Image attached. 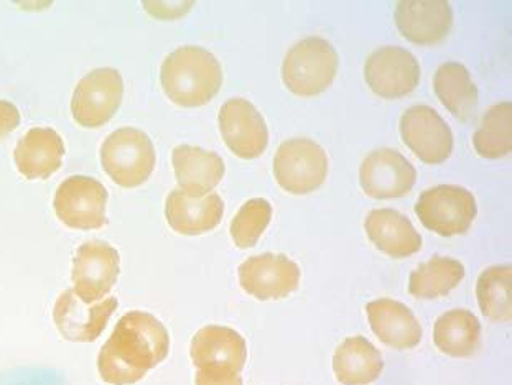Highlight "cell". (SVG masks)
<instances>
[{
	"label": "cell",
	"mask_w": 512,
	"mask_h": 385,
	"mask_svg": "<svg viewBox=\"0 0 512 385\" xmlns=\"http://www.w3.org/2000/svg\"><path fill=\"white\" fill-rule=\"evenodd\" d=\"M170 336L154 315L127 311L99 351L98 372L109 385H134L165 361Z\"/></svg>",
	"instance_id": "cell-1"
},
{
	"label": "cell",
	"mask_w": 512,
	"mask_h": 385,
	"mask_svg": "<svg viewBox=\"0 0 512 385\" xmlns=\"http://www.w3.org/2000/svg\"><path fill=\"white\" fill-rule=\"evenodd\" d=\"M160 83L172 103L193 109L215 98L223 84V70L213 53L188 45L163 60Z\"/></svg>",
	"instance_id": "cell-2"
},
{
	"label": "cell",
	"mask_w": 512,
	"mask_h": 385,
	"mask_svg": "<svg viewBox=\"0 0 512 385\" xmlns=\"http://www.w3.org/2000/svg\"><path fill=\"white\" fill-rule=\"evenodd\" d=\"M155 158L149 135L134 127L114 130L101 147L103 170L121 188L144 185L154 172Z\"/></svg>",
	"instance_id": "cell-3"
},
{
	"label": "cell",
	"mask_w": 512,
	"mask_h": 385,
	"mask_svg": "<svg viewBox=\"0 0 512 385\" xmlns=\"http://www.w3.org/2000/svg\"><path fill=\"white\" fill-rule=\"evenodd\" d=\"M338 70V55L331 43L310 37L298 42L282 66V79L290 93L302 98L318 96L330 88Z\"/></svg>",
	"instance_id": "cell-4"
},
{
	"label": "cell",
	"mask_w": 512,
	"mask_h": 385,
	"mask_svg": "<svg viewBox=\"0 0 512 385\" xmlns=\"http://www.w3.org/2000/svg\"><path fill=\"white\" fill-rule=\"evenodd\" d=\"M415 214L424 228L438 236H461L478 214L475 196L461 186H433L419 196Z\"/></svg>",
	"instance_id": "cell-5"
},
{
	"label": "cell",
	"mask_w": 512,
	"mask_h": 385,
	"mask_svg": "<svg viewBox=\"0 0 512 385\" xmlns=\"http://www.w3.org/2000/svg\"><path fill=\"white\" fill-rule=\"evenodd\" d=\"M108 190L96 178H66L55 193L53 208L56 218L66 228L76 231H96L108 224L106 208H108Z\"/></svg>",
	"instance_id": "cell-6"
},
{
	"label": "cell",
	"mask_w": 512,
	"mask_h": 385,
	"mask_svg": "<svg viewBox=\"0 0 512 385\" xmlns=\"http://www.w3.org/2000/svg\"><path fill=\"white\" fill-rule=\"evenodd\" d=\"M275 181L292 195H308L325 183L328 157L325 150L310 139L285 140L274 158Z\"/></svg>",
	"instance_id": "cell-7"
},
{
	"label": "cell",
	"mask_w": 512,
	"mask_h": 385,
	"mask_svg": "<svg viewBox=\"0 0 512 385\" xmlns=\"http://www.w3.org/2000/svg\"><path fill=\"white\" fill-rule=\"evenodd\" d=\"M124 81L114 68H98L76 84L71 99V114L86 129L108 124L121 107Z\"/></svg>",
	"instance_id": "cell-8"
},
{
	"label": "cell",
	"mask_w": 512,
	"mask_h": 385,
	"mask_svg": "<svg viewBox=\"0 0 512 385\" xmlns=\"http://www.w3.org/2000/svg\"><path fill=\"white\" fill-rule=\"evenodd\" d=\"M119 272L121 257L108 242L93 239L76 249L71 279L84 303L103 302L116 285Z\"/></svg>",
	"instance_id": "cell-9"
},
{
	"label": "cell",
	"mask_w": 512,
	"mask_h": 385,
	"mask_svg": "<svg viewBox=\"0 0 512 385\" xmlns=\"http://www.w3.org/2000/svg\"><path fill=\"white\" fill-rule=\"evenodd\" d=\"M117 298H104L103 302L84 303L75 288L61 293L53 307L56 330L71 343H94L106 330L111 316L116 313Z\"/></svg>",
	"instance_id": "cell-10"
},
{
	"label": "cell",
	"mask_w": 512,
	"mask_h": 385,
	"mask_svg": "<svg viewBox=\"0 0 512 385\" xmlns=\"http://www.w3.org/2000/svg\"><path fill=\"white\" fill-rule=\"evenodd\" d=\"M239 283L251 297L267 302L289 297L300 285V267L284 254H261L239 265Z\"/></svg>",
	"instance_id": "cell-11"
},
{
	"label": "cell",
	"mask_w": 512,
	"mask_h": 385,
	"mask_svg": "<svg viewBox=\"0 0 512 385\" xmlns=\"http://www.w3.org/2000/svg\"><path fill=\"white\" fill-rule=\"evenodd\" d=\"M219 130L228 149L244 160L261 157L269 144L266 121L247 99H229L223 104L219 111Z\"/></svg>",
	"instance_id": "cell-12"
},
{
	"label": "cell",
	"mask_w": 512,
	"mask_h": 385,
	"mask_svg": "<svg viewBox=\"0 0 512 385\" xmlns=\"http://www.w3.org/2000/svg\"><path fill=\"white\" fill-rule=\"evenodd\" d=\"M417 181L414 165L397 150L379 149L364 158L359 183L374 200H394L409 195Z\"/></svg>",
	"instance_id": "cell-13"
},
{
	"label": "cell",
	"mask_w": 512,
	"mask_h": 385,
	"mask_svg": "<svg viewBox=\"0 0 512 385\" xmlns=\"http://www.w3.org/2000/svg\"><path fill=\"white\" fill-rule=\"evenodd\" d=\"M224 203L215 191L177 188L165 201V218L173 231L182 236H201L218 228Z\"/></svg>",
	"instance_id": "cell-14"
},
{
	"label": "cell",
	"mask_w": 512,
	"mask_h": 385,
	"mask_svg": "<svg viewBox=\"0 0 512 385\" xmlns=\"http://www.w3.org/2000/svg\"><path fill=\"white\" fill-rule=\"evenodd\" d=\"M404 144L429 165L447 160L453 152V134L447 122L430 106H414L401 117Z\"/></svg>",
	"instance_id": "cell-15"
},
{
	"label": "cell",
	"mask_w": 512,
	"mask_h": 385,
	"mask_svg": "<svg viewBox=\"0 0 512 385\" xmlns=\"http://www.w3.org/2000/svg\"><path fill=\"white\" fill-rule=\"evenodd\" d=\"M366 83L384 99L404 98L420 79V66L412 53L401 47H382L369 56L364 66Z\"/></svg>",
	"instance_id": "cell-16"
},
{
	"label": "cell",
	"mask_w": 512,
	"mask_h": 385,
	"mask_svg": "<svg viewBox=\"0 0 512 385\" xmlns=\"http://www.w3.org/2000/svg\"><path fill=\"white\" fill-rule=\"evenodd\" d=\"M190 356L196 371L241 374L246 366V341L228 326H205L191 339Z\"/></svg>",
	"instance_id": "cell-17"
},
{
	"label": "cell",
	"mask_w": 512,
	"mask_h": 385,
	"mask_svg": "<svg viewBox=\"0 0 512 385\" xmlns=\"http://www.w3.org/2000/svg\"><path fill=\"white\" fill-rule=\"evenodd\" d=\"M396 24L409 42L437 45L452 30V9L445 0H404L397 4Z\"/></svg>",
	"instance_id": "cell-18"
},
{
	"label": "cell",
	"mask_w": 512,
	"mask_h": 385,
	"mask_svg": "<svg viewBox=\"0 0 512 385\" xmlns=\"http://www.w3.org/2000/svg\"><path fill=\"white\" fill-rule=\"evenodd\" d=\"M65 157V142L50 127H35L15 147V167L27 180H47L58 172Z\"/></svg>",
	"instance_id": "cell-19"
},
{
	"label": "cell",
	"mask_w": 512,
	"mask_h": 385,
	"mask_svg": "<svg viewBox=\"0 0 512 385\" xmlns=\"http://www.w3.org/2000/svg\"><path fill=\"white\" fill-rule=\"evenodd\" d=\"M366 315L373 333L389 348L404 351L419 346L422 326L404 303L379 298L366 305Z\"/></svg>",
	"instance_id": "cell-20"
},
{
	"label": "cell",
	"mask_w": 512,
	"mask_h": 385,
	"mask_svg": "<svg viewBox=\"0 0 512 385\" xmlns=\"http://www.w3.org/2000/svg\"><path fill=\"white\" fill-rule=\"evenodd\" d=\"M364 231L369 241L392 259H405L422 249V237L414 224L396 209L371 211L364 221Z\"/></svg>",
	"instance_id": "cell-21"
},
{
	"label": "cell",
	"mask_w": 512,
	"mask_h": 385,
	"mask_svg": "<svg viewBox=\"0 0 512 385\" xmlns=\"http://www.w3.org/2000/svg\"><path fill=\"white\" fill-rule=\"evenodd\" d=\"M384 371L379 349L364 336H351L336 348L333 372L343 385H368L378 381Z\"/></svg>",
	"instance_id": "cell-22"
},
{
	"label": "cell",
	"mask_w": 512,
	"mask_h": 385,
	"mask_svg": "<svg viewBox=\"0 0 512 385\" xmlns=\"http://www.w3.org/2000/svg\"><path fill=\"white\" fill-rule=\"evenodd\" d=\"M433 341L450 358H470L480 348V320L463 308L447 311L433 326Z\"/></svg>",
	"instance_id": "cell-23"
},
{
	"label": "cell",
	"mask_w": 512,
	"mask_h": 385,
	"mask_svg": "<svg viewBox=\"0 0 512 385\" xmlns=\"http://www.w3.org/2000/svg\"><path fill=\"white\" fill-rule=\"evenodd\" d=\"M172 162L180 188L213 191L226 172L218 154L190 145H178L173 150Z\"/></svg>",
	"instance_id": "cell-24"
},
{
	"label": "cell",
	"mask_w": 512,
	"mask_h": 385,
	"mask_svg": "<svg viewBox=\"0 0 512 385\" xmlns=\"http://www.w3.org/2000/svg\"><path fill=\"white\" fill-rule=\"evenodd\" d=\"M465 279V267L452 257L435 256L410 274L409 292L419 300L447 297Z\"/></svg>",
	"instance_id": "cell-25"
},
{
	"label": "cell",
	"mask_w": 512,
	"mask_h": 385,
	"mask_svg": "<svg viewBox=\"0 0 512 385\" xmlns=\"http://www.w3.org/2000/svg\"><path fill=\"white\" fill-rule=\"evenodd\" d=\"M433 88L438 99L453 116L466 121L478 103V91L470 73L460 63H443L435 73Z\"/></svg>",
	"instance_id": "cell-26"
},
{
	"label": "cell",
	"mask_w": 512,
	"mask_h": 385,
	"mask_svg": "<svg viewBox=\"0 0 512 385\" xmlns=\"http://www.w3.org/2000/svg\"><path fill=\"white\" fill-rule=\"evenodd\" d=\"M476 298H478L481 313L489 320L511 321V265H493L483 270L476 283Z\"/></svg>",
	"instance_id": "cell-27"
},
{
	"label": "cell",
	"mask_w": 512,
	"mask_h": 385,
	"mask_svg": "<svg viewBox=\"0 0 512 385\" xmlns=\"http://www.w3.org/2000/svg\"><path fill=\"white\" fill-rule=\"evenodd\" d=\"M476 152L488 160H498L511 154L512 104L499 103L486 112L480 129L473 135Z\"/></svg>",
	"instance_id": "cell-28"
},
{
	"label": "cell",
	"mask_w": 512,
	"mask_h": 385,
	"mask_svg": "<svg viewBox=\"0 0 512 385\" xmlns=\"http://www.w3.org/2000/svg\"><path fill=\"white\" fill-rule=\"evenodd\" d=\"M272 219V206L264 198H254L239 208L231 223V237L239 249L256 246L262 234L269 228Z\"/></svg>",
	"instance_id": "cell-29"
},
{
	"label": "cell",
	"mask_w": 512,
	"mask_h": 385,
	"mask_svg": "<svg viewBox=\"0 0 512 385\" xmlns=\"http://www.w3.org/2000/svg\"><path fill=\"white\" fill-rule=\"evenodd\" d=\"M195 385H244L241 374L234 372L196 371Z\"/></svg>",
	"instance_id": "cell-30"
},
{
	"label": "cell",
	"mask_w": 512,
	"mask_h": 385,
	"mask_svg": "<svg viewBox=\"0 0 512 385\" xmlns=\"http://www.w3.org/2000/svg\"><path fill=\"white\" fill-rule=\"evenodd\" d=\"M20 124V112L15 104L0 101V140L14 132Z\"/></svg>",
	"instance_id": "cell-31"
}]
</instances>
